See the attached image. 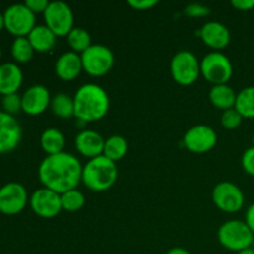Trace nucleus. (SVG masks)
<instances>
[{"label":"nucleus","instance_id":"f257e3e1","mask_svg":"<svg viewBox=\"0 0 254 254\" xmlns=\"http://www.w3.org/2000/svg\"><path fill=\"white\" fill-rule=\"evenodd\" d=\"M82 170L83 166L77 156L62 151L56 155H47L40 163L37 175L42 188L61 195L77 189L82 181Z\"/></svg>","mask_w":254,"mask_h":254},{"label":"nucleus","instance_id":"f03ea898","mask_svg":"<svg viewBox=\"0 0 254 254\" xmlns=\"http://www.w3.org/2000/svg\"><path fill=\"white\" fill-rule=\"evenodd\" d=\"M73 101L74 118L84 124L103 119L111 106L106 89L96 83H86L79 87L74 93Z\"/></svg>","mask_w":254,"mask_h":254},{"label":"nucleus","instance_id":"7ed1b4c3","mask_svg":"<svg viewBox=\"0 0 254 254\" xmlns=\"http://www.w3.org/2000/svg\"><path fill=\"white\" fill-rule=\"evenodd\" d=\"M118 179L117 163L104 155L97 156L86 163L82 170V183L94 192H103L113 188Z\"/></svg>","mask_w":254,"mask_h":254},{"label":"nucleus","instance_id":"20e7f679","mask_svg":"<svg viewBox=\"0 0 254 254\" xmlns=\"http://www.w3.org/2000/svg\"><path fill=\"white\" fill-rule=\"evenodd\" d=\"M217 238L222 247L237 253L252 247L254 235L245 221L230 220L218 228Z\"/></svg>","mask_w":254,"mask_h":254},{"label":"nucleus","instance_id":"39448f33","mask_svg":"<svg viewBox=\"0 0 254 254\" xmlns=\"http://www.w3.org/2000/svg\"><path fill=\"white\" fill-rule=\"evenodd\" d=\"M201 76L213 86L227 84L233 74L231 60L221 51H211L200 61Z\"/></svg>","mask_w":254,"mask_h":254},{"label":"nucleus","instance_id":"423d86ee","mask_svg":"<svg viewBox=\"0 0 254 254\" xmlns=\"http://www.w3.org/2000/svg\"><path fill=\"white\" fill-rule=\"evenodd\" d=\"M170 72L176 83L180 86H191L201 76L200 61L195 54L183 50L171 59Z\"/></svg>","mask_w":254,"mask_h":254},{"label":"nucleus","instance_id":"0eeeda50","mask_svg":"<svg viewBox=\"0 0 254 254\" xmlns=\"http://www.w3.org/2000/svg\"><path fill=\"white\" fill-rule=\"evenodd\" d=\"M5 30L15 37H27L36 26V15L25 4H12L4 11Z\"/></svg>","mask_w":254,"mask_h":254},{"label":"nucleus","instance_id":"6e6552de","mask_svg":"<svg viewBox=\"0 0 254 254\" xmlns=\"http://www.w3.org/2000/svg\"><path fill=\"white\" fill-rule=\"evenodd\" d=\"M83 71L92 77L106 76L114 66V54L104 45H92L81 54Z\"/></svg>","mask_w":254,"mask_h":254},{"label":"nucleus","instance_id":"1a4fd4ad","mask_svg":"<svg viewBox=\"0 0 254 254\" xmlns=\"http://www.w3.org/2000/svg\"><path fill=\"white\" fill-rule=\"evenodd\" d=\"M45 25L57 37L67 36L73 30L74 16L71 6L64 1H51L44 12Z\"/></svg>","mask_w":254,"mask_h":254},{"label":"nucleus","instance_id":"9d476101","mask_svg":"<svg viewBox=\"0 0 254 254\" xmlns=\"http://www.w3.org/2000/svg\"><path fill=\"white\" fill-rule=\"evenodd\" d=\"M212 201L225 213H236L245 206V193L240 186L231 181L218 183L212 190Z\"/></svg>","mask_w":254,"mask_h":254},{"label":"nucleus","instance_id":"9b49d317","mask_svg":"<svg viewBox=\"0 0 254 254\" xmlns=\"http://www.w3.org/2000/svg\"><path fill=\"white\" fill-rule=\"evenodd\" d=\"M217 133L210 126H193L184 134V146L193 154H205L212 150L217 144Z\"/></svg>","mask_w":254,"mask_h":254},{"label":"nucleus","instance_id":"f8f14e48","mask_svg":"<svg viewBox=\"0 0 254 254\" xmlns=\"http://www.w3.org/2000/svg\"><path fill=\"white\" fill-rule=\"evenodd\" d=\"M29 195L24 185L7 183L0 188V212L6 216L19 215L29 203Z\"/></svg>","mask_w":254,"mask_h":254},{"label":"nucleus","instance_id":"ddd939ff","mask_svg":"<svg viewBox=\"0 0 254 254\" xmlns=\"http://www.w3.org/2000/svg\"><path fill=\"white\" fill-rule=\"evenodd\" d=\"M29 205L35 215L41 218H54L62 211L61 195L50 189H37L30 196Z\"/></svg>","mask_w":254,"mask_h":254},{"label":"nucleus","instance_id":"4468645a","mask_svg":"<svg viewBox=\"0 0 254 254\" xmlns=\"http://www.w3.org/2000/svg\"><path fill=\"white\" fill-rule=\"evenodd\" d=\"M51 94L42 84H35L27 88L21 96L22 112L27 116H40L50 108Z\"/></svg>","mask_w":254,"mask_h":254},{"label":"nucleus","instance_id":"2eb2a0df","mask_svg":"<svg viewBox=\"0 0 254 254\" xmlns=\"http://www.w3.org/2000/svg\"><path fill=\"white\" fill-rule=\"evenodd\" d=\"M22 138V129L14 116L0 111V154L15 150Z\"/></svg>","mask_w":254,"mask_h":254},{"label":"nucleus","instance_id":"dca6fc26","mask_svg":"<svg viewBox=\"0 0 254 254\" xmlns=\"http://www.w3.org/2000/svg\"><path fill=\"white\" fill-rule=\"evenodd\" d=\"M201 40L213 51L226 49L231 42V32L226 25L218 21H208L198 31Z\"/></svg>","mask_w":254,"mask_h":254},{"label":"nucleus","instance_id":"f3484780","mask_svg":"<svg viewBox=\"0 0 254 254\" xmlns=\"http://www.w3.org/2000/svg\"><path fill=\"white\" fill-rule=\"evenodd\" d=\"M104 141L106 139L98 131L83 129L74 138V146L82 156L91 160L97 156L103 155Z\"/></svg>","mask_w":254,"mask_h":254},{"label":"nucleus","instance_id":"a211bd4d","mask_svg":"<svg viewBox=\"0 0 254 254\" xmlns=\"http://www.w3.org/2000/svg\"><path fill=\"white\" fill-rule=\"evenodd\" d=\"M83 71L81 55L73 51H67L57 59L55 64V72L57 77L64 82L74 81Z\"/></svg>","mask_w":254,"mask_h":254},{"label":"nucleus","instance_id":"6ab92c4d","mask_svg":"<svg viewBox=\"0 0 254 254\" xmlns=\"http://www.w3.org/2000/svg\"><path fill=\"white\" fill-rule=\"evenodd\" d=\"M24 81V74L19 64L15 62H5L0 64V94L17 93Z\"/></svg>","mask_w":254,"mask_h":254},{"label":"nucleus","instance_id":"aec40b11","mask_svg":"<svg viewBox=\"0 0 254 254\" xmlns=\"http://www.w3.org/2000/svg\"><path fill=\"white\" fill-rule=\"evenodd\" d=\"M30 44L34 47L35 52L45 54L51 51L56 45L57 36L46 26V25H36L27 36Z\"/></svg>","mask_w":254,"mask_h":254},{"label":"nucleus","instance_id":"412c9836","mask_svg":"<svg viewBox=\"0 0 254 254\" xmlns=\"http://www.w3.org/2000/svg\"><path fill=\"white\" fill-rule=\"evenodd\" d=\"M208 98L215 108L225 112L235 108L237 93L228 84H218V86H212L208 93Z\"/></svg>","mask_w":254,"mask_h":254},{"label":"nucleus","instance_id":"4be33fe9","mask_svg":"<svg viewBox=\"0 0 254 254\" xmlns=\"http://www.w3.org/2000/svg\"><path fill=\"white\" fill-rule=\"evenodd\" d=\"M40 145L47 155H56L64 151L66 140L61 130L57 128H47L40 136Z\"/></svg>","mask_w":254,"mask_h":254},{"label":"nucleus","instance_id":"5701e85b","mask_svg":"<svg viewBox=\"0 0 254 254\" xmlns=\"http://www.w3.org/2000/svg\"><path fill=\"white\" fill-rule=\"evenodd\" d=\"M50 109L56 117L61 119H69L74 117L73 97L66 93H57L51 98Z\"/></svg>","mask_w":254,"mask_h":254},{"label":"nucleus","instance_id":"b1692460","mask_svg":"<svg viewBox=\"0 0 254 254\" xmlns=\"http://www.w3.org/2000/svg\"><path fill=\"white\" fill-rule=\"evenodd\" d=\"M128 141L122 135H112L104 141L103 155L109 160L117 161L122 160L128 153Z\"/></svg>","mask_w":254,"mask_h":254},{"label":"nucleus","instance_id":"393cba45","mask_svg":"<svg viewBox=\"0 0 254 254\" xmlns=\"http://www.w3.org/2000/svg\"><path fill=\"white\" fill-rule=\"evenodd\" d=\"M235 108L243 118H254V86L246 87L238 92Z\"/></svg>","mask_w":254,"mask_h":254},{"label":"nucleus","instance_id":"a878e982","mask_svg":"<svg viewBox=\"0 0 254 254\" xmlns=\"http://www.w3.org/2000/svg\"><path fill=\"white\" fill-rule=\"evenodd\" d=\"M66 37L67 44L71 47V51L78 55L83 54L88 47L92 46L91 35L83 27H73V30Z\"/></svg>","mask_w":254,"mask_h":254},{"label":"nucleus","instance_id":"bb28decb","mask_svg":"<svg viewBox=\"0 0 254 254\" xmlns=\"http://www.w3.org/2000/svg\"><path fill=\"white\" fill-rule=\"evenodd\" d=\"M34 47L30 44L27 37H15L11 44L10 54L16 64H26L34 56Z\"/></svg>","mask_w":254,"mask_h":254},{"label":"nucleus","instance_id":"cd10ccee","mask_svg":"<svg viewBox=\"0 0 254 254\" xmlns=\"http://www.w3.org/2000/svg\"><path fill=\"white\" fill-rule=\"evenodd\" d=\"M84 203H86V197L78 189H73V190L61 193L62 211L77 212L83 207Z\"/></svg>","mask_w":254,"mask_h":254},{"label":"nucleus","instance_id":"c85d7f7f","mask_svg":"<svg viewBox=\"0 0 254 254\" xmlns=\"http://www.w3.org/2000/svg\"><path fill=\"white\" fill-rule=\"evenodd\" d=\"M1 107L2 112L10 114V116H15L19 112L22 111V102L21 96L19 93L7 94V96L1 97Z\"/></svg>","mask_w":254,"mask_h":254},{"label":"nucleus","instance_id":"c756f323","mask_svg":"<svg viewBox=\"0 0 254 254\" xmlns=\"http://www.w3.org/2000/svg\"><path fill=\"white\" fill-rule=\"evenodd\" d=\"M243 119L245 118L241 116L237 109H228V111L222 112V116H221V126L226 130H235V129H237L242 124Z\"/></svg>","mask_w":254,"mask_h":254},{"label":"nucleus","instance_id":"7c9ffc66","mask_svg":"<svg viewBox=\"0 0 254 254\" xmlns=\"http://www.w3.org/2000/svg\"><path fill=\"white\" fill-rule=\"evenodd\" d=\"M241 164L245 173L254 178V146H251L243 153Z\"/></svg>","mask_w":254,"mask_h":254},{"label":"nucleus","instance_id":"2f4dec72","mask_svg":"<svg viewBox=\"0 0 254 254\" xmlns=\"http://www.w3.org/2000/svg\"><path fill=\"white\" fill-rule=\"evenodd\" d=\"M185 14L191 17H202L210 14V9L201 4H190L185 7Z\"/></svg>","mask_w":254,"mask_h":254},{"label":"nucleus","instance_id":"473e14b6","mask_svg":"<svg viewBox=\"0 0 254 254\" xmlns=\"http://www.w3.org/2000/svg\"><path fill=\"white\" fill-rule=\"evenodd\" d=\"M24 4L26 5V6L29 7L35 15L36 14L44 15V12L46 11L47 6H49L50 1H47V0H26Z\"/></svg>","mask_w":254,"mask_h":254},{"label":"nucleus","instance_id":"72a5a7b5","mask_svg":"<svg viewBox=\"0 0 254 254\" xmlns=\"http://www.w3.org/2000/svg\"><path fill=\"white\" fill-rule=\"evenodd\" d=\"M158 4H159L158 0H128L129 6L133 7L134 10H139V11L149 10Z\"/></svg>","mask_w":254,"mask_h":254},{"label":"nucleus","instance_id":"f704fd0d","mask_svg":"<svg viewBox=\"0 0 254 254\" xmlns=\"http://www.w3.org/2000/svg\"><path fill=\"white\" fill-rule=\"evenodd\" d=\"M231 4L240 11H250L254 9V0H232Z\"/></svg>","mask_w":254,"mask_h":254},{"label":"nucleus","instance_id":"c9c22d12","mask_svg":"<svg viewBox=\"0 0 254 254\" xmlns=\"http://www.w3.org/2000/svg\"><path fill=\"white\" fill-rule=\"evenodd\" d=\"M245 222L247 223V226L251 228V231H252L254 235V202L246 211Z\"/></svg>","mask_w":254,"mask_h":254},{"label":"nucleus","instance_id":"e433bc0d","mask_svg":"<svg viewBox=\"0 0 254 254\" xmlns=\"http://www.w3.org/2000/svg\"><path fill=\"white\" fill-rule=\"evenodd\" d=\"M166 254H192V253L189 252L188 250H185V248L183 247H174L171 248L170 251H168V253Z\"/></svg>","mask_w":254,"mask_h":254},{"label":"nucleus","instance_id":"4c0bfd02","mask_svg":"<svg viewBox=\"0 0 254 254\" xmlns=\"http://www.w3.org/2000/svg\"><path fill=\"white\" fill-rule=\"evenodd\" d=\"M5 29V20H4V12L0 11V31Z\"/></svg>","mask_w":254,"mask_h":254},{"label":"nucleus","instance_id":"58836bf2","mask_svg":"<svg viewBox=\"0 0 254 254\" xmlns=\"http://www.w3.org/2000/svg\"><path fill=\"white\" fill-rule=\"evenodd\" d=\"M236 254H254V250L252 247H250V248H246V250L243 251H240V252H237Z\"/></svg>","mask_w":254,"mask_h":254},{"label":"nucleus","instance_id":"ea45409f","mask_svg":"<svg viewBox=\"0 0 254 254\" xmlns=\"http://www.w3.org/2000/svg\"><path fill=\"white\" fill-rule=\"evenodd\" d=\"M252 146H254V134H253V136H252Z\"/></svg>","mask_w":254,"mask_h":254},{"label":"nucleus","instance_id":"a19ab883","mask_svg":"<svg viewBox=\"0 0 254 254\" xmlns=\"http://www.w3.org/2000/svg\"><path fill=\"white\" fill-rule=\"evenodd\" d=\"M1 56H2V50L0 49V59H1Z\"/></svg>","mask_w":254,"mask_h":254},{"label":"nucleus","instance_id":"79ce46f5","mask_svg":"<svg viewBox=\"0 0 254 254\" xmlns=\"http://www.w3.org/2000/svg\"><path fill=\"white\" fill-rule=\"evenodd\" d=\"M0 103H1V94H0Z\"/></svg>","mask_w":254,"mask_h":254}]
</instances>
